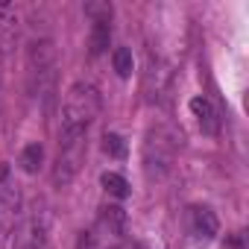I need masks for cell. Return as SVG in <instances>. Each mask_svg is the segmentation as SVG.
<instances>
[{
	"label": "cell",
	"instance_id": "52a82bcc",
	"mask_svg": "<svg viewBox=\"0 0 249 249\" xmlns=\"http://www.w3.org/2000/svg\"><path fill=\"white\" fill-rule=\"evenodd\" d=\"M188 106H191V114L196 117L199 129H202L205 135H217V132H220V117H217V108L211 106L208 97H194Z\"/></svg>",
	"mask_w": 249,
	"mask_h": 249
},
{
	"label": "cell",
	"instance_id": "277c9868",
	"mask_svg": "<svg viewBox=\"0 0 249 249\" xmlns=\"http://www.w3.org/2000/svg\"><path fill=\"white\" fill-rule=\"evenodd\" d=\"M173 138L164 132V129H156L150 132L147 144H144V161H147V173L150 176H164L170 170V161H173Z\"/></svg>",
	"mask_w": 249,
	"mask_h": 249
},
{
	"label": "cell",
	"instance_id": "7a4b0ae2",
	"mask_svg": "<svg viewBox=\"0 0 249 249\" xmlns=\"http://www.w3.org/2000/svg\"><path fill=\"white\" fill-rule=\"evenodd\" d=\"M88 132H59V156H56V167H53V185L56 188H68L76 173L85 164V153H88Z\"/></svg>",
	"mask_w": 249,
	"mask_h": 249
},
{
	"label": "cell",
	"instance_id": "5bb4252c",
	"mask_svg": "<svg viewBox=\"0 0 249 249\" xmlns=\"http://www.w3.org/2000/svg\"><path fill=\"white\" fill-rule=\"evenodd\" d=\"M103 150L111 159H126V141H123L117 132H106L103 135Z\"/></svg>",
	"mask_w": 249,
	"mask_h": 249
},
{
	"label": "cell",
	"instance_id": "9a60e30c",
	"mask_svg": "<svg viewBox=\"0 0 249 249\" xmlns=\"http://www.w3.org/2000/svg\"><path fill=\"white\" fill-rule=\"evenodd\" d=\"M231 246H234V249H246V243H243V234H237V237H234V243H231Z\"/></svg>",
	"mask_w": 249,
	"mask_h": 249
},
{
	"label": "cell",
	"instance_id": "8fae6325",
	"mask_svg": "<svg viewBox=\"0 0 249 249\" xmlns=\"http://www.w3.org/2000/svg\"><path fill=\"white\" fill-rule=\"evenodd\" d=\"M100 185H103V188H106V194H108V196H114V199H126V196L132 194V191H129V182L123 179L120 173H111V170L100 176Z\"/></svg>",
	"mask_w": 249,
	"mask_h": 249
},
{
	"label": "cell",
	"instance_id": "30bf717a",
	"mask_svg": "<svg viewBox=\"0 0 249 249\" xmlns=\"http://www.w3.org/2000/svg\"><path fill=\"white\" fill-rule=\"evenodd\" d=\"M15 30H18V15H15V6L0 3V50H6V47L12 44Z\"/></svg>",
	"mask_w": 249,
	"mask_h": 249
},
{
	"label": "cell",
	"instance_id": "5b68a950",
	"mask_svg": "<svg viewBox=\"0 0 249 249\" xmlns=\"http://www.w3.org/2000/svg\"><path fill=\"white\" fill-rule=\"evenodd\" d=\"M185 226H188L194 246H208L220 234V220L208 205H191L185 214Z\"/></svg>",
	"mask_w": 249,
	"mask_h": 249
},
{
	"label": "cell",
	"instance_id": "9c48e42d",
	"mask_svg": "<svg viewBox=\"0 0 249 249\" xmlns=\"http://www.w3.org/2000/svg\"><path fill=\"white\" fill-rule=\"evenodd\" d=\"M111 18H97L91 21V36H88V50L91 56H100L108 50V41H111V27H108Z\"/></svg>",
	"mask_w": 249,
	"mask_h": 249
},
{
	"label": "cell",
	"instance_id": "6da1fadb",
	"mask_svg": "<svg viewBox=\"0 0 249 249\" xmlns=\"http://www.w3.org/2000/svg\"><path fill=\"white\" fill-rule=\"evenodd\" d=\"M103 108V97L94 82H73L65 94L62 106V132H88V126L97 120Z\"/></svg>",
	"mask_w": 249,
	"mask_h": 249
},
{
	"label": "cell",
	"instance_id": "4fadbf2b",
	"mask_svg": "<svg viewBox=\"0 0 249 249\" xmlns=\"http://www.w3.org/2000/svg\"><path fill=\"white\" fill-rule=\"evenodd\" d=\"M111 65H114V71H117L120 79H129V76H132V68H135L132 50H129V47H117V50L111 53Z\"/></svg>",
	"mask_w": 249,
	"mask_h": 249
},
{
	"label": "cell",
	"instance_id": "8992f818",
	"mask_svg": "<svg viewBox=\"0 0 249 249\" xmlns=\"http://www.w3.org/2000/svg\"><path fill=\"white\" fill-rule=\"evenodd\" d=\"M41 246H44V223L38 217L21 220V226L15 229V246L12 249H41Z\"/></svg>",
	"mask_w": 249,
	"mask_h": 249
},
{
	"label": "cell",
	"instance_id": "7c38bea8",
	"mask_svg": "<svg viewBox=\"0 0 249 249\" xmlns=\"http://www.w3.org/2000/svg\"><path fill=\"white\" fill-rule=\"evenodd\" d=\"M41 161H44V147L41 144H27L18 156V164H21L24 173H38Z\"/></svg>",
	"mask_w": 249,
	"mask_h": 249
},
{
	"label": "cell",
	"instance_id": "ba28073f",
	"mask_svg": "<svg viewBox=\"0 0 249 249\" xmlns=\"http://www.w3.org/2000/svg\"><path fill=\"white\" fill-rule=\"evenodd\" d=\"M15 208H18V196L0 185V240H3L15 226Z\"/></svg>",
	"mask_w": 249,
	"mask_h": 249
},
{
	"label": "cell",
	"instance_id": "3957f363",
	"mask_svg": "<svg viewBox=\"0 0 249 249\" xmlns=\"http://www.w3.org/2000/svg\"><path fill=\"white\" fill-rule=\"evenodd\" d=\"M91 249H117L126 240V211L120 205H106L97 217L94 231H85Z\"/></svg>",
	"mask_w": 249,
	"mask_h": 249
}]
</instances>
